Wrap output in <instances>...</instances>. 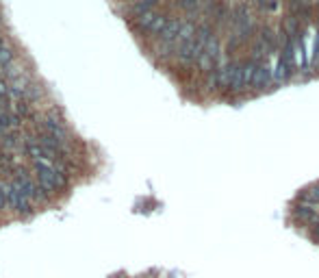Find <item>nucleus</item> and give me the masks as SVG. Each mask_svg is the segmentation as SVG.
<instances>
[{"mask_svg": "<svg viewBox=\"0 0 319 278\" xmlns=\"http://www.w3.org/2000/svg\"><path fill=\"white\" fill-rule=\"evenodd\" d=\"M311 239H313V242H317V244H319V226L311 228Z\"/></svg>", "mask_w": 319, "mask_h": 278, "instance_id": "3", "label": "nucleus"}, {"mask_svg": "<svg viewBox=\"0 0 319 278\" xmlns=\"http://www.w3.org/2000/svg\"><path fill=\"white\" fill-rule=\"evenodd\" d=\"M11 91H9V81L7 78H0V100H9Z\"/></svg>", "mask_w": 319, "mask_h": 278, "instance_id": "2", "label": "nucleus"}, {"mask_svg": "<svg viewBox=\"0 0 319 278\" xmlns=\"http://www.w3.org/2000/svg\"><path fill=\"white\" fill-rule=\"evenodd\" d=\"M276 83H273V68L271 63L265 61V63H259L257 66V72H254V78H252V87H250V94H263V91L271 89Z\"/></svg>", "mask_w": 319, "mask_h": 278, "instance_id": "1", "label": "nucleus"}]
</instances>
